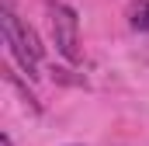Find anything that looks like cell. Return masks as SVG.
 <instances>
[{
  "label": "cell",
  "instance_id": "6da1fadb",
  "mask_svg": "<svg viewBox=\"0 0 149 146\" xmlns=\"http://www.w3.org/2000/svg\"><path fill=\"white\" fill-rule=\"evenodd\" d=\"M0 32H3V42H7V49H10V56L24 66L28 77H38V63H42V42H38L35 28L31 25H24L14 11H10V0H3V11H0Z\"/></svg>",
  "mask_w": 149,
  "mask_h": 146
},
{
  "label": "cell",
  "instance_id": "7a4b0ae2",
  "mask_svg": "<svg viewBox=\"0 0 149 146\" xmlns=\"http://www.w3.org/2000/svg\"><path fill=\"white\" fill-rule=\"evenodd\" d=\"M45 14H49V32H52L56 49L70 63H80V18H76V11L66 4H45Z\"/></svg>",
  "mask_w": 149,
  "mask_h": 146
},
{
  "label": "cell",
  "instance_id": "3957f363",
  "mask_svg": "<svg viewBox=\"0 0 149 146\" xmlns=\"http://www.w3.org/2000/svg\"><path fill=\"white\" fill-rule=\"evenodd\" d=\"M128 25L135 32H149V0H135L128 7Z\"/></svg>",
  "mask_w": 149,
  "mask_h": 146
},
{
  "label": "cell",
  "instance_id": "277c9868",
  "mask_svg": "<svg viewBox=\"0 0 149 146\" xmlns=\"http://www.w3.org/2000/svg\"><path fill=\"white\" fill-rule=\"evenodd\" d=\"M3 80H7V84H10V87H14V91H17V94H21V98H24V101H28V105L38 111V101L31 98V91H28V87H24V84H21V80H17V77H14L10 70H3Z\"/></svg>",
  "mask_w": 149,
  "mask_h": 146
},
{
  "label": "cell",
  "instance_id": "5b68a950",
  "mask_svg": "<svg viewBox=\"0 0 149 146\" xmlns=\"http://www.w3.org/2000/svg\"><path fill=\"white\" fill-rule=\"evenodd\" d=\"M0 146H14V143H10V136H0Z\"/></svg>",
  "mask_w": 149,
  "mask_h": 146
}]
</instances>
